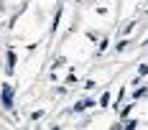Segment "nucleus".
Instances as JSON below:
<instances>
[{"label":"nucleus","mask_w":148,"mask_h":130,"mask_svg":"<svg viewBox=\"0 0 148 130\" xmlns=\"http://www.w3.org/2000/svg\"><path fill=\"white\" fill-rule=\"evenodd\" d=\"M3 105H5V107H10V105H13V89H10V87H5V89H3Z\"/></svg>","instance_id":"obj_1"}]
</instances>
